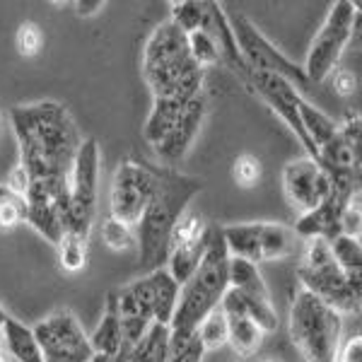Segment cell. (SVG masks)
Returning a JSON list of instances; mask_svg holds the SVG:
<instances>
[{"label":"cell","mask_w":362,"mask_h":362,"mask_svg":"<svg viewBox=\"0 0 362 362\" xmlns=\"http://www.w3.org/2000/svg\"><path fill=\"white\" fill-rule=\"evenodd\" d=\"M329 247H331V256H334L338 268H341L350 280L360 283L362 280V244H360V239L338 235L331 239Z\"/></svg>","instance_id":"83f0119b"},{"label":"cell","mask_w":362,"mask_h":362,"mask_svg":"<svg viewBox=\"0 0 362 362\" xmlns=\"http://www.w3.org/2000/svg\"><path fill=\"white\" fill-rule=\"evenodd\" d=\"M25 223V201L15 196L0 198V230H13Z\"/></svg>","instance_id":"74e56055"},{"label":"cell","mask_w":362,"mask_h":362,"mask_svg":"<svg viewBox=\"0 0 362 362\" xmlns=\"http://www.w3.org/2000/svg\"><path fill=\"white\" fill-rule=\"evenodd\" d=\"M155 194L148 203L143 218L136 225V247L140 254V268L145 273L167 266L169 237L189 203L203 191V181L181 174L174 167H155Z\"/></svg>","instance_id":"7a4b0ae2"},{"label":"cell","mask_w":362,"mask_h":362,"mask_svg":"<svg viewBox=\"0 0 362 362\" xmlns=\"http://www.w3.org/2000/svg\"><path fill=\"white\" fill-rule=\"evenodd\" d=\"M227 17H230V27H232V34H235L239 56H242V61H244V66H247L249 73L278 75V78H285L288 83H293L300 92L312 85L307 80L302 66H297V63L290 61L285 54H280V51L268 42L264 34H261V29L256 27L247 15L232 13Z\"/></svg>","instance_id":"9c48e42d"},{"label":"cell","mask_w":362,"mask_h":362,"mask_svg":"<svg viewBox=\"0 0 362 362\" xmlns=\"http://www.w3.org/2000/svg\"><path fill=\"white\" fill-rule=\"evenodd\" d=\"M244 83H247V87L256 97L264 99L268 104V109L295 133V138L300 140L302 148L307 150V157L319 162V150L314 148L312 140L307 138L305 128H302V121H300V112H297V102H300L302 92L297 90L293 83H288L285 78H278V75H271V73H249Z\"/></svg>","instance_id":"5bb4252c"},{"label":"cell","mask_w":362,"mask_h":362,"mask_svg":"<svg viewBox=\"0 0 362 362\" xmlns=\"http://www.w3.org/2000/svg\"><path fill=\"white\" fill-rule=\"evenodd\" d=\"M331 78H334V90H336L341 97H350L355 90H358V78H355L353 70L336 68Z\"/></svg>","instance_id":"60d3db41"},{"label":"cell","mask_w":362,"mask_h":362,"mask_svg":"<svg viewBox=\"0 0 362 362\" xmlns=\"http://www.w3.org/2000/svg\"><path fill=\"white\" fill-rule=\"evenodd\" d=\"M87 242L90 239L75 235V232H63L58 247V261H61V268L68 273H80L87 264Z\"/></svg>","instance_id":"4dcf8cb0"},{"label":"cell","mask_w":362,"mask_h":362,"mask_svg":"<svg viewBox=\"0 0 362 362\" xmlns=\"http://www.w3.org/2000/svg\"><path fill=\"white\" fill-rule=\"evenodd\" d=\"M319 165L331 177L360 179V114L348 112L336 136L319 150Z\"/></svg>","instance_id":"ac0fdd59"},{"label":"cell","mask_w":362,"mask_h":362,"mask_svg":"<svg viewBox=\"0 0 362 362\" xmlns=\"http://www.w3.org/2000/svg\"><path fill=\"white\" fill-rule=\"evenodd\" d=\"M227 254L259 266L295 254V232L278 223H237L220 227Z\"/></svg>","instance_id":"30bf717a"},{"label":"cell","mask_w":362,"mask_h":362,"mask_svg":"<svg viewBox=\"0 0 362 362\" xmlns=\"http://www.w3.org/2000/svg\"><path fill=\"white\" fill-rule=\"evenodd\" d=\"M20 165L29 179H66L80 150V131L68 107L54 99L15 104L10 109Z\"/></svg>","instance_id":"6da1fadb"},{"label":"cell","mask_w":362,"mask_h":362,"mask_svg":"<svg viewBox=\"0 0 362 362\" xmlns=\"http://www.w3.org/2000/svg\"><path fill=\"white\" fill-rule=\"evenodd\" d=\"M264 331L247 317L227 319V346H232V350L237 355H242V358L254 355L261 348V343H264Z\"/></svg>","instance_id":"4316f807"},{"label":"cell","mask_w":362,"mask_h":362,"mask_svg":"<svg viewBox=\"0 0 362 362\" xmlns=\"http://www.w3.org/2000/svg\"><path fill=\"white\" fill-rule=\"evenodd\" d=\"M15 44H17V51H20V56H37L39 49H42L44 44V34L42 29H39L34 22H22L20 29H17L15 34Z\"/></svg>","instance_id":"d590c367"},{"label":"cell","mask_w":362,"mask_h":362,"mask_svg":"<svg viewBox=\"0 0 362 362\" xmlns=\"http://www.w3.org/2000/svg\"><path fill=\"white\" fill-rule=\"evenodd\" d=\"M8 319H10V314L5 312V307H3V305H0V326H3V324H5V321H8Z\"/></svg>","instance_id":"ee69618b"},{"label":"cell","mask_w":362,"mask_h":362,"mask_svg":"<svg viewBox=\"0 0 362 362\" xmlns=\"http://www.w3.org/2000/svg\"><path fill=\"white\" fill-rule=\"evenodd\" d=\"M227 283L230 288L239 290L247 297H256V300H271V293H268V285L264 276H261L259 266L249 264L244 259H232L227 264Z\"/></svg>","instance_id":"d4e9b609"},{"label":"cell","mask_w":362,"mask_h":362,"mask_svg":"<svg viewBox=\"0 0 362 362\" xmlns=\"http://www.w3.org/2000/svg\"><path fill=\"white\" fill-rule=\"evenodd\" d=\"M196 336L206 353L208 350H220L223 346H227V319H225V314L220 312V307L213 309V312L198 324Z\"/></svg>","instance_id":"d6a6232c"},{"label":"cell","mask_w":362,"mask_h":362,"mask_svg":"<svg viewBox=\"0 0 362 362\" xmlns=\"http://www.w3.org/2000/svg\"><path fill=\"white\" fill-rule=\"evenodd\" d=\"M208 116V97L206 92L191 99L189 107L184 109V114L179 116V121L172 126V131L167 133L160 143L155 145L157 160L162 162V167H174L189 155L191 145H194L196 136L201 133V126Z\"/></svg>","instance_id":"d6986e66"},{"label":"cell","mask_w":362,"mask_h":362,"mask_svg":"<svg viewBox=\"0 0 362 362\" xmlns=\"http://www.w3.org/2000/svg\"><path fill=\"white\" fill-rule=\"evenodd\" d=\"M3 196H8V191H5V186L0 184V198H3Z\"/></svg>","instance_id":"c3c4849f"},{"label":"cell","mask_w":362,"mask_h":362,"mask_svg":"<svg viewBox=\"0 0 362 362\" xmlns=\"http://www.w3.org/2000/svg\"><path fill=\"white\" fill-rule=\"evenodd\" d=\"M140 73L153 97L165 95H201L206 85V70L191 61L186 34L172 22H160L150 32L140 56Z\"/></svg>","instance_id":"3957f363"},{"label":"cell","mask_w":362,"mask_h":362,"mask_svg":"<svg viewBox=\"0 0 362 362\" xmlns=\"http://www.w3.org/2000/svg\"><path fill=\"white\" fill-rule=\"evenodd\" d=\"M169 348V326L153 324L150 331L140 338V343L128 353L131 362H167Z\"/></svg>","instance_id":"f1b7e54d"},{"label":"cell","mask_w":362,"mask_h":362,"mask_svg":"<svg viewBox=\"0 0 362 362\" xmlns=\"http://www.w3.org/2000/svg\"><path fill=\"white\" fill-rule=\"evenodd\" d=\"M227 264H230V254H227L223 232H220V227L213 225L201 264L194 271V276L186 280L179 290V305L172 324H169V334H196L198 324L213 309L220 307L225 290L230 288V283H227Z\"/></svg>","instance_id":"277c9868"},{"label":"cell","mask_w":362,"mask_h":362,"mask_svg":"<svg viewBox=\"0 0 362 362\" xmlns=\"http://www.w3.org/2000/svg\"><path fill=\"white\" fill-rule=\"evenodd\" d=\"M22 201H25V223L56 247L66 232L68 220V177L32 179Z\"/></svg>","instance_id":"7c38bea8"},{"label":"cell","mask_w":362,"mask_h":362,"mask_svg":"<svg viewBox=\"0 0 362 362\" xmlns=\"http://www.w3.org/2000/svg\"><path fill=\"white\" fill-rule=\"evenodd\" d=\"M259 362H280V360H276V358H264V360H259Z\"/></svg>","instance_id":"681fc988"},{"label":"cell","mask_w":362,"mask_h":362,"mask_svg":"<svg viewBox=\"0 0 362 362\" xmlns=\"http://www.w3.org/2000/svg\"><path fill=\"white\" fill-rule=\"evenodd\" d=\"M32 334L42 348L44 362H90L95 350L80 319L70 309H56L32 326Z\"/></svg>","instance_id":"8fae6325"},{"label":"cell","mask_w":362,"mask_h":362,"mask_svg":"<svg viewBox=\"0 0 362 362\" xmlns=\"http://www.w3.org/2000/svg\"><path fill=\"white\" fill-rule=\"evenodd\" d=\"M3 350L8 358L17 362H44L42 348L32 334V326L22 324L15 317H10L3 324Z\"/></svg>","instance_id":"cb8c5ba5"},{"label":"cell","mask_w":362,"mask_h":362,"mask_svg":"<svg viewBox=\"0 0 362 362\" xmlns=\"http://www.w3.org/2000/svg\"><path fill=\"white\" fill-rule=\"evenodd\" d=\"M29 184H32V179H29V174H27V169L17 162V167L10 169V174H8V181H5V191H8L10 196H15V198H25L27 194V189H29Z\"/></svg>","instance_id":"ab89813d"},{"label":"cell","mask_w":362,"mask_h":362,"mask_svg":"<svg viewBox=\"0 0 362 362\" xmlns=\"http://www.w3.org/2000/svg\"><path fill=\"white\" fill-rule=\"evenodd\" d=\"M297 112H300V121H302V128H305L307 138L312 140V145L317 150H321L336 136V131H338L336 121L331 119L329 114L321 112L319 107L309 104L305 97H300V102H297Z\"/></svg>","instance_id":"484cf974"},{"label":"cell","mask_w":362,"mask_h":362,"mask_svg":"<svg viewBox=\"0 0 362 362\" xmlns=\"http://www.w3.org/2000/svg\"><path fill=\"white\" fill-rule=\"evenodd\" d=\"M114 362H131V358H128V353L126 355H116Z\"/></svg>","instance_id":"bcb514c9"},{"label":"cell","mask_w":362,"mask_h":362,"mask_svg":"<svg viewBox=\"0 0 362 362\" xmlns=\"http://www.w3.org/2000/svg\"><path fill=\"white\" fill-rule=\"evenodd\" d=\"M203 32H208L210 37L215 39L218 44L220 54H223V63H227L242 80H247L249 70L244 66L242 56H239L237 42H235V34H232L230 27V17H227L223 3H215V0H203Z\"/></svg>","instance_id":"ffe728a7"},{"label":"cell","mask_w":362,"mask_h":362,"mask_svg":"<svg viewBox=\"0 0 362 362\" xmlns=\"http://www.w3.org/2000/svg\"><path fill=\"white\" fill-rule=\"evenodd\" d=\"M232 174H235V181L239 186H244V189H249V186H254L256 181L261 179V162L259 157L244 153L239 155L235 160V167H232Z\"/></svg>","instance_id":"8d00e7d4"},{"label":"cell","mask_w":362,"mask_h":362,"mask_svg":"<svg viewBox=\"0 0 362 362\" xmlns=\"http://www.w3.org/2000/svg\"><path fill=\"white\" fill-rule=\"evenodd\" d=\"M104 0H78L75 3V13H78L80 17H92L97 15L99 10H104Z\"/></svg>","instance_id":"7bdbcfd3"},{"label":"cell","mask_w":362,"mask_h":362,"mask_svg":"<svg viewBox=\"0 0 362 362\" xmlns=\"http://www.w3.org/2000/svg\"><path fill=\"white\" fill-rule=\"evenodd\" d=\"M155 184V167L136 160L119 162L112 177V191H109V218L136 227L148 203L153 201Z\"/></svg>","instance_id":"4fadbf2b"},{"label":"cell","mask_w":362,"mask_h":362,"mask_svg":"<svg viewBox=\"0 0 362 362\" xmlns=\"http://www.w3.org/2000/svg\"><path fill=\"white\" fill-rule=\"evenodd\" d=\"M90 362H114V360H112V358H107V355H97V353H95V358H92Z\"/></svg>","instance_id":"f6af8a7d"},{"label":"cell","mask_w":362,"mask_h":362,"mask_svg":"<svg viewBox=\"0 0 362 362\" xmlns=\"http://www.w3.org/2000/svg\"><path fill=\"white\" fill-rule=\"evenodd\" d=\"M283 191L290 206L305 215L329 198L331 177L312 157H300L283 167Z\"/></svg>","instance_id":"e0dca14e"},{"label":"cell","mask_w":362,"mask_h":362,"mask_svg":"<svg viewBox=\"0 0 362 362\" xmlns=\"http://www.w3.org/2000/svg\"><path fill=\"white\" fill-rule=\"evenodd\" d=\"M90 346L97 355L116 358L124 346V334H121V319H119V305H116V290L107 295V307H104L102 321L90 336Z\"/></svg>","instance_id":"7402d4cb"},{"label":"cell","mask_w":362,"mask_h":362,"mask_svg":"<svg viewBox=\"0 0 362 362\" xmlns=\"http://www.w3.org/2000/svg\"><path fill=\"white\" fill-rule=\"evenodd\" d=\"M0 350H3V326H0Z\"/></svg>","instance_id":"f907efd6"},{"label":"cell","mask_w":362,"mask_h":362,"mask_svg":"<svg viewBox=\"0 0 362 362\" xmlns=\"http://www.w3.org/2000/svg\"><path fill=\"white\" fill-rule=\"evenodd\" d=\"M360 10L358 3L350 0H336L329 8L324 25L314 34L312 44H309V54L302 70H305L309 83H326L334 75V70L341 63L343 51L353 42V34L358 29Z\"/></svg>","instance_id":"52a82bcc"},{"label":"cell","mask_w":362,"mask_h":362,"mask_svg":"<svg viewBox=\"0 0 362 362\" xmlns=\"http://www.w3.org/2000/svg\"><path fill=\"white\" fill-rule=\"evenodd\" d=\"M360 230H362V206H360V194H355L341 215V235L360 239Z\"/></svg>","instance_id":"f35d334b"},{"label":"cell","mask_w":362,"mask_h":362,"mask_svg":"<svg viewBox=\"0 0 362 362\" xmlns=\"http://www.w3.org/2000/svg\"><path fill=\"white\" fill-rule=\"evenodd\" d=\"M0 362H8V355H5V350H0Z\"/></svg>","instance_id":"7dc6e473"},{"label":"cell","mask_w":362,"mask_h":362,"mask_svg":"<svg viewBox=\"0 0 362 362\" xmlns=\"http://www.w3.org/2000/svg\"><path fill=\"white\" fill-rule=\"evenodd\" d=\"M336 362H362V336L348 338L341 346V350H338Z\"/></svg>","instance_id":"b9f144b4"},{"label":"cell","mask_w":362,"mask_h":362,"mask_svg":"<svg viewBox=\"0 0 362 362\" xmlns=\"http://www.w3.org/2000/svg\"><path fill=\"white\" fill-rule=\"evenodd\" d=\"M210 230L213 225H208L198 213H189L186 210L181 215V220L174 225L172 237H169V251H167V271L172 273V278L179 285H184L186 280L194 276V271L201 264L203 254H206Z\"/></svg>","instance_id":"9a60e30c"},{"label":"cell","mask_w":362,"mask_h":362,"mask_svg":"<svg viewBox=\"0 0 362 362\" xmlns=\"http://www.w3.org/2000/svg\"><path fill=\"white\" fill-rule=\"evenodd\" d=\"M290 338L305 362H336L343 341V314L300 288L290 305Z\"/></svg>","instance_id":"5b68a950"},{"label":"cell","mask_w":362,"mask_h":362,"mask_svg":"<svg viewBox=\"0 0 362 362\" xmlns=\"http://www.w3.org/2000/svg\"><path fill=\"white\" fill-rule=\"evenodd\" d=\"M203 95V92H201ZM198 95H165V97H153V107L150 114L145 119L143 126V138L148 145L160 143L162 138L172 131V126L179 121V116L184 114V109L189 107L191 99H196Z\"/></svg>","instance_id":"44dd1931"},{"label":"cell","mask_w":362,"mask_h":362,"mask_svg":"<svg viewBox=\"0 0 362 362\" xmlns=\"http://www.w3.org/2000/svg\"><path fill=\"white\" fill-rule=\"evenodd\" d=\"M302 290L317 295L338 314H358L360 312V285L350 280L338 268L331 256V247L326 239H309L305 256L297 266Z\"/></svg>","instance_id":"8992f818"},{"label":"cell","mask_w":362,"mask_h":362,"mask_svg":"<svg viewBox=\"0 0 362 362\" xmlns=\"http://www.w3.org/2000/svg\"><path fill=\"white\" fill-rule=\"evenodd\" d=\"M102 239L114 251H128L136 247V232H133V227L119 223L116 218H107L102 223Z\"/></svg>","instance_id":"e575fe53"},{"label":"cell","mask_w":362,"mask_h":362,"mask_svg":"<svg viewBox=\"0 0 362 362\" xmlns=\"http://www.w3.org/2000/svg\"><path fill=\"white\" fill-rule=\"evenodd\" d=\"M203 0H172L169 3V22L184 34L198 32L203 27Z\"/></svg>","instance_id":"1f68e13d"},{"label":"cell","mask_w":362,"mask_h":362,"mask_svg":"<svg viewBox=\"0 0 362 362\" xmlns=\"http://www.w3.org/2000/svg\"><path fill=\"white\" fill-rule=\"evenodd\" d=\"M186 46H189V56L201 70H208L218 63H223V54H220L215 39L208 32L198 29V32L186 34Z\"/></svg>","instance_id":"f546056e"},{"label":"cell","mask_w":362,"mask_h":362,"mask_svg":"<svg viewBox=\"0 0 362 362\" xmlns=\"http://www.w3.org/2000/svg\"><path fill=\"white\" fill-rule=\"evenodd\" d=\"M203 355H206V350H203L196 334L191 336L169 334L167 362H203Z\"/></svg>","instance_id":"836d02e7"},{"label":"cell","mask_w":362,"mask_h":362,"mask_svg":"<svg viewBox=\"0 0 362 362\" xmlns=\"http://www.w3.org/2000/svg\"><path fill=\"white\" fill-rule=\"evenodd\" d=\"M148 276H150V283H153V319H155V324L169 326L179 305L181 285L172 278V273H169L165 266L157 268V271H150Z\"/></svg>","instance_id":"603a6c76"},{"label":"cell","mask_w":362,"mask_h":362,"mask_svg":"<svg viewBox=\"0 0 362 362\" xmlns=\"http://www.w3.org/2000/svg\"><path fill=\"white\" fill-rule=\"evenodd\" d=\"M355 194H360V179L331 177L329 198L319 208L300 215V220L295 223L293 230L295 237H302L307 242L309 239H326V242H331L334 237H338L341 235V215Z\"/></svg>","instance_id":"2e32d148"},{"label":"cell","mask_w":362,"mask_h":362,"mask_svg":"<svg viewBox=\"0 0 362 362\" xmlns=\"http://www.w3.org/2000/svg\"><path fill=\"white\" fill-rule=\"evenodd\" d=\"M99 177H102V153L95 138H85L80 150L73 160L68 174V220L66 232L90 239L92 225L97 213V196H99Z\"/></svg>","instance_id":"ba28073f"}]
</instances>
